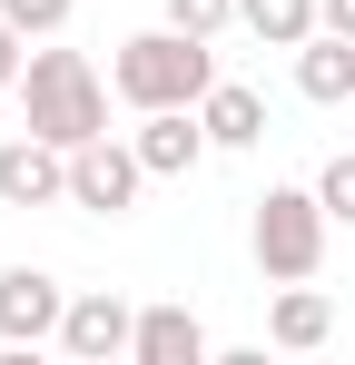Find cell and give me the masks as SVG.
<instances>
[{
    "mask_svg": "<svg viewBox=\"0 0 355 365\" xmlns=\"http://www.w3.org/2000/svg\"><path fill=\"white\" fill-rule=\"evenodd\" d=\"M109 89L128 99V109H197V99L217 89V50H207L197 30L158 20V30H138V40H118Z\"/></svg>",
    "mask_w": 355,
    "mask_h": 365,
    "instance_id": "cell-1",
    "label": "cell"
},
{
    "mask_svg": "<svg viewBox=\"0 0 355 365\" xmlns=\"http://www.w3.org/2000/svg\"><path fill=\"white\" fill-rule=\"evenodd\" d=\"M20 109H30L40 138L89 148V138L109 128V79L79 60V50H30V69H20Z\"/></svg>",
    "mask_w": 355,
    "mask_h": 365,
    "instance_id": "cell-2",
    "label": "cell"
},
{
    "mask_svg": "<svg viewBox=\"0 0 355 365\" xmlns=\"http://www.w3.org/2000/svg\"><path fill=\"white\" fill-rule=\"evenodd\" d=\"M326 227H336V207H326L316 187H267V197H257V227H247L257 267H267V287L316 277V267H326Z\"/></svg>",
    "mask_w": 355,
    "mask_h": 365,
    "instance_id": "cell-3",
    "label": "cell"
},
{
    "mask_svg": "<svg viewBox=\"0 0 355 365\" xmlns=\"http://www.w3.org/2000/svg\"><path fill=\"white\" fill-rule=\"evenodd\" d=\"M138 187H148L138 138H109V128H99L89 148H69V207H89V217H128Z\"/></svg>",
    "mask_w": 355,
    "mask_h": 365,
    "instance_id": "cell-4",
    "label": "cell"
},
{
    "mask_svg": "<svg viewBox=\"0 0 355 365\" xmlns=\"http://www.w3.org/2000/svg\"><path fill=\"white\" fill-rule=\"evenodd\" d=\"M59 316H69V287H59L50 267H0V346H40L59 336Z\"/></svg>",
    "mask_w": 355,
    "mask_h": 365,
    "instance_id": "cell-5",
    "label": "cell"
},
{
    "mask_svg": "<svg viewBox=\"0 0 355 365\" xmlns=\"http://www.w3.org/2000/svg\"><path fill=\"white\" fill-rule=\"evenodd\" d=\"M59 197H69V148L40 128L0 138V207H59Z\"/></svg>",
    "mask_w": 355,
    "mask_h": 365,
    "instance_id": "cell-6",
    "label": "cell"
},
{
    "mask_svg": "<svg viewBox=\"0 0 355 365\" xmlns=\"http://www.w3.org/2000/svg\"><path fill=\"white\" fill-rule=\"evenodd\" d=\"M59 346H69L79 365H109V356H128V346H138V306H128V297H109V287L69 297V316H59Z\"/></svg>",
    "mask_w": 355,
    "mask_h": 365,
    "instance_id": "cell-7",
    "label": "cell"
},
{
    "mask_svg": "<svg viewBox=\"0 0 355 365\" xmlns=\"http://www.w3.org/2000/svg\"><path fill=\"white\" fill-rule=\"evenodd\" d=\"M207 148H217V138H207L197 109H138V158H148V178H187Z\"/></svg>",
    "mask_w": 355,
    "mask_h": 365,
    "instance_id": "cell-8",
    "label": "cell"
},
{
    "mask_svg": "<svg viewBox=\"0 0 355 365\" xmlns=\"http://www.w3.org/2000/svg\"><path fill=\"white\" fill-rule=\"evenodd\" d=\"M138 365H207L217 346H207V326L187 316V306H138V346H128Z\"/></svg>",
    "mask_w": 355,
    "mask_h": 365,
    "instance_id": "cell-9",
    "label": "cell"
},
{
    "mask_svg": "<svg viewBox=\"0 0 355 365\" xmlns=\"http://www.w3.org/2000/svg\"><path fill=\"white\" fill-rule=\"evenodd\" d=\"M296 89H306L316 109L355 99V40H346V30H316V40H296Z\"/></svg>",
    "mask_w": 355,
    "mask_h": 365,
    "instance_id": "cell-10",
    "label": "cell"
},
{
    "mask_svg": "<svg viewBox=\"0 0 355 365\" xmlns=\"http://www.w3.org/2000/svg\"><path fill=\"white\" fill-rule=\"evenodd\" d=\"M267 336H277L287 356H316V346L336 336V306H326L306 277H296V287H277V306H267Z\"/></svg>",
    "mask_w": 355,
    "mask_h": 365,
    "instance_id": "cell-11",
    "label": "cell"
},
{
    "mask_svg": "<svg viewBox=\"0 0 355 365\" xmlns=\"http://www.w3.org/2000/svg\"><path fill=\"white\" fill-rule=\"evenodd\" d=\"M197 119H207L217 148H257V138H267V99H257L247 79H217V89L197 99Z\"/></svg>",
    "mask_w": 355,
    "mask_h": 365,
    "instance_id": "cell-12",
    "label": "cell"
},
{
    "mask_svg": "<svg viewBox=\"0 0 355 365\" xmlns=\"http://www.w3.org/2000/svg\"><path fill=\"white\" fill-rule=\"evenodd\" d=\"M237 20L267 40V50H296V40H316L326 20H316V0H237Z\"/></svg>",
    "mask_w": 355,
    "mask_h": 365,
    "instance_id": "cell-13",
    "label": "cell"
},
{
    "mask_svg": "<svg viewBox=\"0 0 355 365\" xmlns=\"http://www.w3.org/2000/svg\"><path fill=\"white\" fill-rule=\"evenodd\" d=\"M316 197L336 207V227H355V148H336V158L316 168Z\"/></svg>",
    "mask_w": 355,
    "mask_h": 365,
    "instance_id": "cell-14",
    "label": "cell"
},
{
    "mask_svg": "<svg viewBox=\"0 0 355 365\" xmlns=\"http://www.w3.org/2000/svg\"><path fill=\"white\" fill-rule=\"evenodd\" d=\"M69 10H79V0H0V20H20L30 40H59V30H69Z\"/></svg>",
    "mask_w": 355,
    "mask_h": 365,
    "instance_id": "cell-15",
    "label": "cell"
},
{
    "mask_svg": "<svg viewBox=\"0 0 355 365\" xmlns=\"http://www.w3.org/2000/svg\"><path fill=\"white\" fill-rule=\"evenodd\" d=\"M158 10H168L178 30H197V40H217V30L237 20V0H158Z\"/></svg>",
    "mask_w": 355,
    "mask_h": 365,
    "instance_id": "cell-16",
    "label": "cell"
},
{
    "mask_svg": "<svg viewBox=\"0 0 355 365\" xmlns=\"http://www.w3.org/2000/svg\"><path fill=\"white\" fill-rule=\"evenodd\" d=\"M20 69H30V30L0 20V89H20Z\"/></svg>",
    "mask_w": 355,
    "mask_h": 365,
    "instance_id": "cell-17",
    "label": "cell"
},
{
    "mask_svg": "<svg viewBox=\"0 0 355 365\" xmlns=\"http://www.w3.org/2000/svg\"><path fill=\"white\" fill-rule=\"evenodd\" d=\"M316 20H326V30H346V40H355V0H316Z\"/></svg>",
    "mask_w": 355,
    "mask_h": 365,
    "instance_id": "cell-18",
    "label": "cell"
}]
</instances>
